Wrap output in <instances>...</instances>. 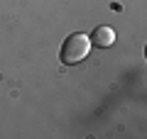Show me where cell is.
<instances>
[{
  "label": "cell",
  "mask_w": 147,
  "mask_h": 139,
  "mask_svg": "<svg viewBox=\"0 0 147 139\" xmlns=\"http://www.w3.org/2000/svg\"><path fill=\"white\" fill-rule=\"evenodd\" d=\"M88 51H91V39L86 34H69L66 39H64V44H61L59 59H61V63L71 66V63L84 61V59L88 56Z\"/></svg>",
  "instance_id": "6da1fadb"
},
{
  "label": "cell",
  "mask_w": 147,
  "mask_h": 139,
  "mask_svg": "<svg viewBox=\"0 0 147 139\" xmlns=\"http://www.w3.org/2000/svg\"><path fill=\"white\" fill-rule=\"evenodd\" d=\"M113 41H115V32H113V27H96L93 37H91V44L93 46H113Z\"/></svg>",
  "instance_id": "7a4b0ae2"
}]
</instances>
